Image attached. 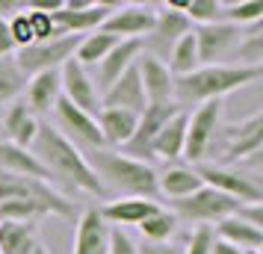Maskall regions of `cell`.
<instances>
[{"label":"cell","instance_id":"1","mask_svg":"<svg viewBox=\"0 0 263 254\" xmlns=\"http://www.w3.org/2000/svg\"><path fill=\"white\" fill-rule=\"evenodd\" d=\"M30 151L36 154V160L50 174V183H62L65 189H74V192L107 198V189L95 178V171L89 166L86 154L80 148H74L53 124H48V121L39 124V133L33 139Z\"/></svg>","mask_w":263,"mask_h":254},{"label":"cell","instance_id":"2","mask_svg":"<svg viewBox=\"0 0 263 254\" xmlns=\"http://www.w3.org/2000/svg\"><path fill=\"white\" fill-rule=\"evenodd\" d=\"M263 77V68H249V65H198L192 74L175 80V104L178 107H198L207 101H225V95L237 92L242 86L257 83Z\"/></svg>","mask_w":263,"mask_h":254},{"label":"cell","instance_id":"3","mask_svg":"<svg viewBox=\"0 0 263 254\" xmlns=\"http://www.w3.org/2000/svg\"><path fill=\"white\" fill-rule=\"evenodd\" d=\"M86 160L107 195L116 192L119 198H148V201L157 198V169L151 163L124 157L121 151H112V148L89 151Z\"/></svg>","mask_w":263,"mask_h":254},{"label":"cell","instance_id":"4","mask_svg":"<svg viewBox=\"0 0 263 254\" xmlns=\"http://www.w3.org/2000/svg\"><path fill=\"white\" fill-rule=\"evenodd\" d=\"M0 201H33L48 216L74 219V201H68V195H62L53 183L36 178H18L0 171Z\"/></svg>","mask_w":263,"mask_h":254},{"label":"cell","instance_id":"5","mask_svg":"<svg viewBox=\"0 0 263 254\" xmlns=\"http://www.w3.org/2000/svg\"><path fill=\"white\" fill-rule=\"evenodd\" d=\"M222 112H225V101H207L186 115L183 160H190L192 166H201L210 145L216 142V136L222 130Z\"/></svg>","mask_w":263,"mask_h":254},{"label":"cell","instance_id":"6","mask_svg":"<svg viewBox=\"0 0 263 254\" xmlns=\"http://www.w3.org/2000/svg\"><path fill=\"white\" fill-rule=\"evenodd\" d=\"M242 204H237L234 198H228V195L216 192L210 186H201L198 192H192L190 198H180V201H172V213L178 222H190V225H207V228H213L219 225L222 219L234 216Z\"/></svg>","mask_w":263,"mask_h":254},{"label":"cell","instance_id":"7","mask_svg":"<svg viewBox=\"0 0 263 254\" xmlns=\"http://www.w3.org/2000/svg\"><path fill=\"white\" fill-rule=\"evenodd\" d=\"M80 36H57L48 42H33L27 48L15 50V65L24 77H33L39 71H60L65 62L74 56Z\"/></svg>","mask_w":263,"mask_h":254},{"label":"cell","instance_id":"8","mask_svg":"<svg viewBox=\"0 0 263 254\" xmlns=\"http://www.w3.org/2000/svg\"><path fill=\"white\" fill-rule=\"evenodd\" d=\"M112 9L116 3L104 0H62V6L53 12V24L62 36H89L101 30Z\"/></svg>","mask_w":263,"mask_h":254},{"label":"cell","instance_id":"9","mask_svg":"<svg viewBox=\"0 0 263 254\" xmlns=\"http://www.w3.org/2000/svg\"><path fill=\"white\" fill-rule=\"evenodd\" d=\"M195 171H198L204 186L234 198L237 204H263L260 183L249 174H242V171H234L228 166H213V163H201V166H195Z\"/></svg>","mask_w":263,"mask_h":254},{"label":"cell","instance_id":"10","mask_svg":"<svg viewBox=\"0 0 263 254\" xmlns=\"http://www.w3.org/2000/svg\"><path fill=\"white\" fill-rule=\"evenodd\" d=\"M53 119H57L53 127H57L74 148H80L83 154L104 148V139H101L95 115H89V112H83V109L71 107L65 97H60V104L53 107Z\"/></svg>","mask_w":263,"mask_h":254},{"label":"cell","instance_id":"11","mask_svg":"<svg viewBox=\"0 0 263 254\" xmlns=\"http://www.w3.org/2000/svg\"><path fill=\"white\" fill-rule=\"evenodd\" d=\"M180 109L183 107H178L175 101H166V104H148V107L139 112L136 130H133L130 142L121 148V154L148 163V160H151V142H154V136L160 133V127H163L172 115H178Z\"/></svg>","mask_w":263,"mask_h":254},{"label":"cell","instance_id":"12","mask_svg":"<svg viewBox=\"0 0 263 254\" xmlns=\"http://www.w3.org/2000/svg\"><path fill=\"white\" fill-rule=\"evenodd\" d=\"M157 18V6L151 3H116V9L107 15V21L101 24L104 33L116 38H130V42H142Z\"/></svg>","mask_w":263,"mask_h":254},{"label":"cell","instance_id":"13","mask_svg":"<svg viewBox=\"0 0 263 254\" xmlns=\"http://www.w3.org/2000/svg\"><path fill=\"white\" fill-rule=\"evenodd\" d=\"M186 33H192V24L186 21V15L178 12V9H172L168 3L166 6H157L154 27H151V33L142 38V50L166 62L168 50L175 48Z\"/></svg>","mask_w":263,"mask_h":254},{"label":"cell","instance_id":"14","mask_svg":"<svg viewBox=\"0 0 263 254\" xmlns=\"http://www.w3.org/2000/svg\"><path fill=\"white\" fill-rule=\"evenodd\" d=\"M192 33H195V48H198V65H222L225 60H231L242 36V30L228 21L192 27Z\"/></svg>","mask_w":263,"mask_h":254},{"label":"cell","instance_id":"15","mask_svg":"<svg viewBox=\"0 0 263 254\" xmlns=\"http://www.w3.org/2000/svg\"><path fill=\"white\" fill-rule=\"evenodd\" d=\"M60 86H62V97L71 107L83 109L89 115H98L101 112V95H98V86L92 80V71L83 68L74 56L60 68Z\"/></svg>","mask_w":263,"mask_h":254},{"label":"cell","instance_id":"16","mask_svg":"<svg viewBox=\"0 0 263 254\" xmlns=\"http://www.w3.org/2000/svg\"><path fill=\"white\" fill-rule=\"evenodd\" d=\"M263 148V112H251L249 119L239 124H231L225 130V163H239L254 154H260Z\"/></svg>","mask_w":263,"mask_h":254},{"label":"cell","instance_id":"17","mask_svg":"<svg viewBox=\"0 0 263 254\" xmlns=\"http://www.w3.org/2000/svg\"><path fill=\"white\" fill-rule=\"evenodd\" d=\"M136 74H139V83H142L148 104L175 101V77H172V71H168V65L163 60H157V56L142 50L139 60H136Z\"/></svg>","mask_w":263,"mask_h":254},{"label":"cell","instance_id":"18","mask_svg":"<svg viewBox=\"0 0 263 254\" xmlns=\"http://www.w3.org/2000/svg\"><path fill=\"white\" fill-rule=\"evenodd\" d=\"M139 53H142V42H130V38L119 42L116 48L109 50L107 56L95 65V71H92V80H95V86H98V95H104L121 74L130 71L133 65H136V60H139Z\"/></svg>","mask_w":263,"mask_h":254},{"label":"cell","instance_id":"19","mask_svg":"<svg viewBox=\"0 0 263 254\" xmlns=\"http://www.w3.org/2000/svg\"><path fill=\"white\" fill-rule=\"evenodd\" d=\"M107 242H109V225L101 219L98 207H86L77 216L71 254H107Z\"/></svg>","mask_w":263,"mask_h":254},{"label":"cell","instance_id":"20","mask_svg":"<svg viewBox=\"0 0 263 254\" xmlns=\"http://www.w3.org/2000/svg\"><path fill=\"white\" fill-rule=\"evenodd\" d=\"M39 124H42V121L30 112V107L24 104V97H18L9 107L0 109V127H3V133H6V142H12V145H18V148L33 145V139H36V133H39Z\"/></svg>","mask_w":263,"mask_h":254},{"label":"cell","instance_id":"21","mask_svg":"<svg viewBox=\"0 0 263 254\" xmlns=\"http://www.w3.org/2000/svg\"><path fill=\"white\" fill-rule=\"evenodd\" d=\"M62 97V86H60V71H39L33 77H27L24 86V104L30 107L33 115H50L53 107L60 104Z\"/></svg>","mask_w":263,"mask_h":254},{"label":"cell","instance_id":"22","mask_svg":"<svg viewBox=\"0 0 263 254\" xmlns=\"http://www.w3.org/2000/svg\"><path fill=\"white\" fill-rule=\"evenodd\" d=\"M104 107H109V109H127V112H136V115L148 107L145 92H142V83H139V74H136V65H133L130 71L121 74L119 80H116V83L101 95V109H104Z\"/></svg>","mask_w":263,"mask_h":254},{"label":"cell","instance_id":"23","mask_svg":"<svg viewBox=\"0 0 263 254\" xmlns=\"http://www.w3.org/2000/svg\"><path fill=\"white\" fill-rule=\"evenodd\" d=\"M157 201H148V198H112L107 204L98 207L101 219L107 222L109 228H124V225H142L145 219L157 210Z\"/></svg>","mask_w":263,"mask_h":254},{"label":"cell","instance_id":"24","mask_svg":"<svg viewBox=\"0 0 263 254\" xmlns=\"http://www.w3.org/2000/svg\"><path fill=\"white\" fill-rule=\"evenodd\" d=\"M136 112H127V109H109L104 107L95 115L98 130H101V139H104V148H112V151H121V148L130 142L133 130H136Z\"/></svg>","mask_w":263,"mask_h":254},{"label":"cell","instance_id":"25","mask_svg":"<svg viewBox=\"0 0 263 254\" xmlns=\"http://www.w3.org/2000/svg\"><path fill=\"white\" fill-rule=\"evenodd\" d=\"M0 171L3 174H18V178H36V181H48L50 174L45 166L36 160V154L30 148H18L6 139H0Z\"/></svg>","mask_w":263,"mask_h":254},{"label":"cell","instance_id":"26","mask_svg":"<svg viewBox=\"0 0 263 254\" xmlns=\"http://www.w3.org/2000/svg\"><path fill=\"white\" fill-rule=\"evenodd\" d=\"M204 183L198 178L195 166H168V169L157 171V195H166L172 201L190 198L192 192H198Z\"/></svg>","mask_w":263,"mask_h":254},{"label":"cell","instance_id":"27","mask_svg":"<svg viewBox=\"0 0 263 254\" xmlns=\"http://www.w3.org/2000/svg\"><path fill=\"white\" fill-rule=\"evenodd\" d=\"M186 115H190V109H180L178 115H172V119L160 127V133H157L154 142H151V157H160V160H180L183 157Z\"/></svg>","mask_w":263,"mask_h":254},{"label":"cell","instance_id":"28","mask_svg":"<svg viewBox=\"0 0 263 254\" xmlns=\"http://www.w3.org/2000/svg\"><path fill=\"white\" fill-rule=\"evenodd\" d=\"M213 233L219 242H228V245H234V248H242V251H254L260 254V245H263V230L249 225V222H242L237 216H228L222 219L219 225H213Z\"/></svg>","mask_w":263,"mask_h":254},{"label":"cell","instance_id":"29","mask_svg":"<svg viewBox=\"0 0 263 254\" xmlns=\"http://www.w3.org/2000/svg\"><path fill=\"white\" fill-rule=\"evenodd\" d=\"M39 230L30 222H0V254H30Z\"/></svg>","mask_w":263,"mask_h":254},{"label":"cell","instance_id":"30","mask_svg":"<svg viewBox=\"0 0 263 254\" xmlns=\"http://www.w3.org/2000/svg\"><path fill=\"white\" fill-rule=\"evenodd\" d=\"M121 38L109 36V33H104V30H95V33H89V36H80V42H77V50H74V60L80 62L83 68H95L98 62L107 56L109 50L119 45Z\"/></svg>","mask_w":263,"mask_h":254},{"label":"cell","instance_id":"31","mask_svg":"<svg viewBox=\"0 0 263 254\" xmlns=\"http://www.w3.org/2000/svg\"><path fill=\"white\" fill-rule=\"evenodd\" d=\"M234 65H249V68H263V21L242 30L237 48L231 53Z\"/></svg>","mask_w":263,"mask_h":254},{"label":"cell","instance_id":"32","mask_svg":"<svg viewBox=\"0 0 263 254\" xmlns=\"http://www.w3.org/2000/svg\"><path fill=\"white\" fill-rule=\"evenodd\" d=\"M178 219L172 210L166 207H157L151 216L145 219L142 225H136L139 233H142V242H172V237L178 233Z\"/></svg>","mask_w":263,"mask_h":254},{"label":"cell","instance_id":"33","mask_svg":"<svg viewBox=\"0 0 263 254\" xmlns=\"http://www.w3.org/2000/svg\"><path fill=\"white\" fill-rule=\"evenodd\" d=\"M166 65L172 77L178 80V77H186L198 68V48H195V33H186V36L180 38L175 48L168 50L166 56Z\"/></svg>","mask_w":263,"mask_h":254},{"label":"cell","instance_id":"34","mask_svg":"<svg viewBox=\"0 0 263 254\" xmlns=\"http://www.w3.org/2000/svg\"><path fill=\"white\" fill-rule=\"evenodd\" d=\"M24 86H27V77L15 65V56L0 60V109L9 107L12 101H18L24 95Z\"/></svg>","mask_w":263,"mask_h":254},{"label":"cell","instance_id":"35","mask_svg":"<svg viewBox=\"0 0 263 254\" xmlns=\"http://www.w3.org/2000/svg\"><path fill=\"white\" fill-rule=\"evenodd\" d=\"M222 21L246 30L251 24L263 21V3L260 0H237V3H225L222 6Z\"/></svg>","mask_w":263,"mask_h":254},{"label":"cell","instance_id":"36","mask_svg":"<svg viewBox=\"0 0 263 254\" xmlns=\"http://www.w3.org/2000/svg\"><path fill=\"white\" fill-rule=\"evenodd\" d=\"M222 0H186V6H183V15H186V21L195 27L201 24H213V21H222Z\"/></svg>","mask_w":263,"mask_h":254},{"label":"cell","instance_id":"37","mask_svg":"<svg viewBox=\"0 0 263 254\" xmlns=\"http://www.w3.org/2000/svg\"><path fill=\"white\" fill-rule=\"evenodd\" d=\"M48 213L33 201H0V222H30L36 225Z\"/></svg>","mask_w":263,"mask_h":254},{"label":"cell","instance_id":"38","mask_svg":"<svg viewBox=\"0 0 263 254\" xmlns=\"http://www.w3.org/2000/svg\"><path fill=\"white\" fill-rule=\"evenodd\" d=\"M27 24H30V33H33V42H48V38L62 36L57 24H53V15L50 12H39V9H30L27 6Z\"/></svg>","mask_w":263,"mask_h":254},{"label":"cell","instance_id":"39","mask_svg":"<svg viewBox=\"0 0 263 254\" xmlns=\"http://www.w3.org/2000/svg\"><path fill=\"white\" fill-rule=\"evenodd\" d=\"M213 245H216L213 228L198 225V228H192V233L186 237V245L180 248V254H213Z\"/></svg>","mask_w":263,"mask_h":254},{"label":"cell","instance_id":"40","mask_svg":"<svg viewBox=\"0 0 263 254\" xmlns=\"http://www.w3.org/2000/svg\"><path fill=\"white\" fill-rule=\"evenodd\" d=\"M107 254H139V242L130 233H124L121 228H109V242Z\"/></svg>","mask_w":263,"mask_h":254},{"label":"cell","instance_id":"41","mask_svg":"<svg viewBox=\"0 0 263 254\" xmlns=\"http://www.w3.org/2000/svg\"><path fill=\"white\" fill-rule=\"evenodd\" d=\"M9 33H12V42H15V50L33 45V33H30V24H27V12L9 18Z\"/></svg>","mask_w":263,"mask_h":254},{"label":"cell","instance_id":"42","mask_svg":"<svg viewBox=\"0 0 263 254\" xmlns=\"http://www.w3.org/2000/svg\"><path fill=\"white\" fill-rule=\"evenodd\" d=\"M234 216L263 230V204H242V207L237 210V213H234Z\"/></svg>","mask_w":263,"mask_h":254},{"label":"cell","instance_id":"43","mask_svg":"<svg viewBox=\"0 0 263 254\" xmlns=\"http://www.w3.org/2000/svg\"><path fill=\"white\" fill-rule=\"evenodd\" d=\"M6 56H15V42L9 33V21L0 18V60H6Z\"/></svg>","mask_w":263,"mask_h":254},{"label":"cell","instance_id":"44","mask_svg":"<svg viewBox=\"0 0 263 254\" xmlns=\"http://www.w3.org/2000/svg\"><path fill=\"white\" fill-rule=\"evenodd\" d=\"M139 254H180L175 242H139Z\"/></svg>","mask_w":263,"mask_h":254},{"label":"cell","instance_id":"45","mask_svg":"<svg viewBox=\"0 0 263 254\" xmlns=\"http://www.w3.org/2000/svg\"><path fill=\"white\" fill-rule=\"evenodd\" d=\"M27 12V3L24 0H0V18H15V15Z\"/></svg>","mask_w":263,"mask_h":254},{"label":"cell","instance_id":"46","mask_svg":"<svg viewBox=\"0 0 263 254\" xmlns=\"http://www.w3.org/2000/svg\"><path fill=\"white\" fill-rule=\"evenodd\" d=\"M213 254H254V251H242V248H234V245H228V242H219V240H216Z\"/></svg>","mask_w":263,"mask_h":254},{"label":"cell","instance_id":"47","mask_svg":"<svg viewBox=\"0 0 263 254\" xmlns=\"http://www.w3.org/2000/svg\"><path fill=\"white\" fill-rule=\"evenodd\" d=\"M30 254H50V251H48V245H45V242L39 240L36 245H33V251H30Z\"/></svg>","mask_w":263,"mask_h":254}]
</instances>
